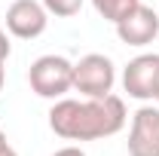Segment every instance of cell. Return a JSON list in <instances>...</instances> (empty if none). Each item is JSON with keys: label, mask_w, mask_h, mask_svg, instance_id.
<instances>
[{"label": "cell", "mask_w": 159, "mask_h": 156, "mask_svg": "<svg viewBox=\"0 0 159 156\" xmlns=\"http://www.w3.org/2000/svg\"><path fill=\"white\" fill-rule=\"evenodd\" d=\"M125 104L119 95H104V98H58L49 110V129L64 141H98L122 132L125 126Z\"/></svg>", "instance_id": "1"}, {"label": "cell", "mask_w": 159, "mask_h": 156, "mask_svg": "<svg viewBox=\"0 0 159 156\" xmlns=\"http://www.w3.org/2000/svg\"><path fill=\"white\" fill-rule=\"evenodd\" d=\"M28 83L40 98L58 101L64 92L74 89V61H67L64 55H40L28 71Z\"/></svg>", "instance_id": "2"}, {"label": "cell", "mask_w": 159, "mask_h": 156, "mask_svg": "<svg viewBox=\"0 0 159 156\" xmlns=\"http://www.w3.org/2000/svg\"><path fill=\"white\" fill-rule=\"evenodd\" d=\"M116 83V67L113 61L101 52H89L74 64V89L83 98H104L113 92Z\"/></svg>", "instance_id": "3"}, {"label": "cell", "mask_w": 159, "mask_h": 156, "mask_svg": "<svg viewBox=\"0 0 159 156\" xmlns=\"http://www.w3.org/2000/svg\"><path fill=\"white\" fill-rule=\"evenodd\" d=\"M122 89L129 92V98L153 101L159 92V55L144 52V55L129 61L122 71Z\"/></svg>", "instance_id": "4"}, {"label": "cell", "mask_w": 159, "mask_h": 156, "mask_svg": "<svg viewBox=\"0 0 159 156\" xmlns=\"http://www.w3.org/2000/svg\"><path fill=\"white\" fill-rule=\"evenodd\" d=\"M49 12L40 0H12L6 9V31L19 40H34L46 31Z\"/></svg>", "instance_id": "5"}, {"label": "cell", "mask_w": 159, "mask_h": 156, "mask_svg": "<svg viewBox=\"0 0 159 156\" xmlns=\"http://www.w3.org/2000/svg\"><path fill=\"white\" fill-rule=\"evenodd\" d=\"M125 144L129 156H159V107L144 104L135 110Z\"/></svg>", "instance_id": "6"}, {"label": "cell", "mask_w": 159, "mask_h": 156, "mask_svg": "<svg viewBox=\"0 0 159 156\" xmlns=\"http://www.w3.org/2000/svg\"><path fill=\"white\" fill-rule=\"evenodd\" d=\"M116 37L125 46H147L159 37V12L138 3L125 19L116 21Z\"/></svg>", "instance_id": "7"}, {"label": "cell", "mask_w": 159, "mask_h": 156, "mask_svg": "<svg viewBox=\"0 0 159 156\" xmlns=\"http://www.w3.org/2000/svg\"><path fill=\"white\" fill-rule=\"evenodd\" d=\"M138 3H141V0H92L95 12H98L101 19L113 21V25H116L119 19H125V16H129Z\"/></svg>", "instance_id": "8"}, {"label": "cell", "mask_w": 159, "mask_h": 156, "mask_svg": "<svg viewBox=\"0 0 159 156\" xmlns=\"http://www.w3.org/2000/svg\"><path fill=\"white\" fill-rule=\"evenodd\" d=\"M40 3L55 19H70V16H77L80 9H83V0H40Z\"/></svg>", "instance_id": "9"}, {"label": "cell", "mask_w": 159, "mask_h": 156, "mask_svg": "<svg viewBox=\"0 0 159 156\" xmlns=\"http://www.w3.org/2000/svg\"><path fill=\"white\" fill-rule=\"evenodd\" d=\"M9 52H12V46H9V37H6V31L0 28V64H6Z\"/></svg>", "instance_id": "10"}, {"label": "cell", "mask_w": 159, "mask_h": 156, "mask_svg": "<svg viewBox=\"0 0 159 156\" xmlns=\"http://www.w3.org/2000/svg\"><path fill=\"white\" fill-rule=\"evenodd\" d=\"M0 156H19L16 153V147L6 141V135H3V129H0Z\"/></svg>", "instance_id": "11"}, {"label": "cell", "mask_w": 159, "mask_h": 156, "mask_svg": "<svg viewBox=\"0 0 159 156\" xmlns=\"http://www.w3.org/2000/svg\"><path fill=\"white\" fill-rule=\"evenodd\" d=\"M52 156H86V153H83L80 147H74V144H70V147H61V150H55Z\"/></svg>", "instance_id": "12"}, {"label": "cell", "mask_w": 159, "mask_h": 156, "mask_svg": "<svg viewBox=\"0 0 159 156\" xmlns=\"http://www.w3.org/2000/svg\"><path fill=\"white\" fill-rule=\"evenodd\" d=\"M3 83H6V67L0 64V92H3Z\"/></svg>", "instance_id": "13"}, {"label": "cell", "mask_w": 159, "mask_h": 156, "mask_svg": "<svg viewBox=\"0 0 159 156\" xmlns=\"http://www.w3.org/2000/svg\"><path fill=\"white\" fill-rule=\"evenodd\" d=\"M156 101H159V92H156Z\"/></svg>", "instance_id": "14"}]
</instances>
